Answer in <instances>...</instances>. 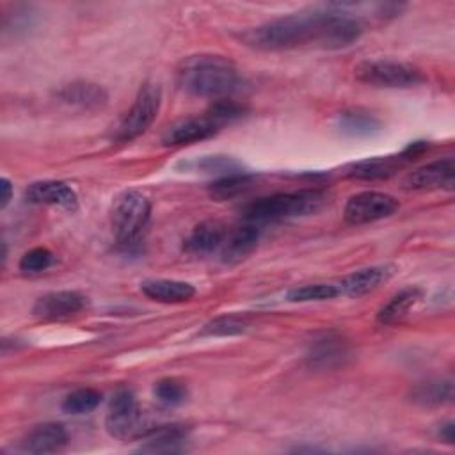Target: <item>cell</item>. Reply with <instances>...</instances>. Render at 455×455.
<instances>
[{"instance_id": "d4e9b609", "label": "cell", "mask_w": 455, "mask_h": 455, "mask_svg": "<svg viewBox=\"0 0 455 455\" xmlns=\"http://www.w3.org/2000/svg\"><path fill=\"white\" fill-rule=\"evenodd\" d=\"M254 183H256V178L242 171V172L228 174L212 181L208 187V194L217 201H226V199H233L236 196L245 194L254 187Z\"/></svg>"}, {"instance_id": "8fae6325", "label": "cell", "mask_w": 455, "mask_h": 455, "mask_svg": "<svg viewBox=\"0 0 455 455\" xmlns=\"http://www.w3.org/2000/svg\"><path fill=\"white\" fill-rule=\"evenodd\" d=\"M220 128L204 114V116H190L183 117L171 126L162 135L164 146H187L204 139L213 137Z\"/></svg>"}, {"instance_id": "e0dca14e", "label": "cell", "mask_w": 455, "mask_h": 455, "mask_svg": "<svg viewBox=\"0 0 455 455\" xmlns=\"http://www.w3.org/2000/svg\"><path fill=\"white\" fill-rule=\"evenodd\" d=\"M409 158L402 151L400 155L391 156H373L357 160L345 167V176L354 180H384L393 176Z\"/></svg>"}, {"instance_id": "9a60e30c", "label": "cell", "mask_w": 455, "mask_h": 455, "mask_svg": "<svg viewBox=\"0 0 455 455\" xmlns=\"http://www.w3.org/2000/svg\"><path fill=\"white\" fill-rule=\"evenodd\" d=\"M393 267L387 265H377V267H366L359 268L348 275H345L338 284L339 295L348 297H359L364 295L375 288H379L382 283H386L393 275Z\"/></svg>"}, {"instance_id": "4fadbf2b", "label": "cell", "mask_w": 455, "mask_h": 455, "mask_svg": "<svg viewBox=\"0 0 455 455\" xmlns=\"http://www.w3.org/2000/svg\"><path fill=\"white\" fill-rule=\"evenodd\" d=\"M188 430L183 425H158L148 430H142L139 435L144 441L139 446V451L149 453H176L183 451L187 444Z\"/></svg>"}, {"instance_id": "ffe728a7", "label": "cell", "mask_w": 455, "mask_h": 455, "mask_svg": "<svg viewBox=\"0 0 455 455\" xmlns=\"http://www.w3.org/2000/svg\"><path fill=\"white\" fill-rule=\"evenodd\" d=\"M140 290L148 299L164 304L187 302L196 295V288L190 283L178 279H148L140 283Z\"/></svg>"}, {"instance_id": "277c9868", "label": "cell", "mask_w": 455, "mask_h": 455, "mask_svg": "<svg viewBox=\"0 0 455 455\" xmlns=\"http://www.w3.org/2000/svg\"><path fill=\"white\" fill-rule=\"evenodd\" d=\"M151 217V203L139 190H126L114 199L110 222L117 240V245L123 251H133L142 233L148 228Z\"/></svg>"}, {"instance_id": "52a82bcc", "label": "cell", "mask_w": 455, "mask_h": 455, "mask_svg": "<svg viewBox=\"0 0 455 455\" xmlns=\"http://www.w3.org/2000/svg\"><path fill=\"white\" fill-rule=\"evenodd\" d=\"M142 414L137 405V398L130 387H119L108 405L105 427L112 437L126 439L142 434Z\"/></svg>"}, {"instance_id": "cb8c5ba5", "label": "cell", "mask_w": 455, "mask_h": 455, "mask_svg": "<svg viewBox=\"0 0 455 455\" xmlns=\"http://www.w3.org/2000/svg\"><path fill=\"white\" fill-rule=\"evenodd\" d=\"M411 400L421 407H439L453 402V382L450 379H428L411 389Z\"/></svg>"}, {"instance_id": "ac0fdd59", "label": "cell", "mask_w": 455, "mask_h": 455, "mask_svg": "<svg viewBox=\"0 0 455 455\" xmlns=\"http://www.w3.org/2000/svg\"><path fill=\"white\" fill-rule=\"evenodd\" d=\"M68 444V432L60 423L36 425L21 441V450L28 453H53Z\"/></svg>"}, {"instance_id": "7402d4cb", "label": "cell", "mask_w": 455, "mask_h": 455, "mask_svg": "<svg viewBox=\"0 0 455 455\" xmlns=\"http://www.w3.org/2000/svg\"><path fill=\"white\" fill-rule=\"evenodd\" d=\"M347 357H348L347 343L341 338L331 336V334L316 339L307 352L309 364L315 368H332V366L343 364Z\"/></svg>"}, {"instance_id": "f1b7e54d", "label": "cell", "mask_w": 455, "mask_h": 455, "mask_svg": "<svg viewBox=\"0 0 455 455\" xmlns=\"http://www.w3.org/2000/svg\"><path fill=\"white\" fill-rule=\"evenodd\" d=\"M245 112H247L245 105L235 101L233 98H222V100H213V103L206 110V116L220 128L228 123H233L243 117Z\"/></svg>"}, {"instance_id": "5bb4252c", "label": "cell", "mask_w": 455, "mask_h": 455, "mask_svg": "<svg viewBox=\"0 0 455 455\" xmlns=\"http://www.w3.org/2000/svg\"><path fill=\"white\" fill-rule=\"evenodd\" d=\"M57 98L71 107L82 110H98L107 105L108 92L103 85L89 80H75L57 91Z\"/></svg>"}, {"instance_id": "30bf717a", "label": "cell", "mask_w": 455, "mask_h": 455, "mask_svg": "<svg viewBox=\"0 0 455 455\" xmlns=\"http://www.w3.org/2000/svg\"><path fill=\"white\" fill-rule=\"evenodd\" d=\"M87 306V297L75 290H59L41 295L32 313L43 320H64L78 315Z\"/></svg>"}, {"instance_id": "4dcf8cb0", "label": "cell", "mask_w": 455, "mask_h": 455, "mask_svg": "<svg viewBox=\"0 0 455 455\" xmlns=\"http://www.w3.org/2000/svg\"><path fill=\"white\" fill-rule=\"evenodd\" d=\"M52 263H53V252L50 249L34 247L21 256L18 267L23 274H41L48 267H52Z\"/></svg>"}, {"instance_id": "4316f807", "label": "cell", "mask_w": 455, "mask_h": 455, "mask_svg": "<svg viewBox=\"0 0 455 455\" xmlns=\"http://www.w3.org/2000/svg\"><path fill=\"white\" fill-rule=\"evenodd\" d=\"M339 295L336 283H315V284H304L299 288H293L286 293V299L290 302H318V300H329Z\"/></svg>"}, {"instance_id": "8992f818", "label": "cell", "mask_w": 455, "mask_h": 455, "mask_svg": "<svg viewBox=\"0 0 455 455\" xmlns=\"http://www.w3.org/2000/svg\"><path fill=\"white\" fill-rule=\"evenodd\" d=\"M162 103V91L156 84L146 82L140 85L132 107L119 119L114 139L117 142H130L142 135L156 119Z\"/></svg>"}, {"instance_id": "ba28073f", "label": "cell", "mask_w": 455, "mask_h": 455, "mask_svg": "<svg viewBox=\"0 0 455 455\" xmlns=\"http://www.w3.org/2000/svg\"><path fill=\"white\" fill-rule=\"evenodd\" d=\"M400 208L398 201L384 192L366 190L352 196L343 210V217L352 226L370 224L391 217Z\"/></svg>"}, {"instance_id": "d6a6232c", "label": "cell", "mask_w": 455, "mask_h": 455, "mask_svg": "<svg viewBox=\"0 0 455 455\" xmlns=\"http://www.w3.org/2000/svg\"><path fill=\"white\" fill-rule=\"evenodd\" d=\"M437 437L441 441H444L446 444H453L455 443V425H453V421H446V423L439 425Z\"/></svg>"}, {"instance_id": "f546056e", "label": "cell", "mask_w": 455, "mask_h": 455, "mask_svg": "<svg viewBox=\"0 0 455 455\" xmlns=\"http://www.w3.org/2000/svg\"><path fill=\"white\" fill-rule=\"evenodd\" d=\"M155 398L164 405H180L187 400V386L176 379H162L153 387Z\"/></svg>"}, {"instance_id": "1f68e13d", "label": "cell", "mask_w": 455, "mask_h": 455, "mask_svg": "<svg viewBox=\"0 0 455 455\" xmlns=\"http://www.w3.org/2000/svg\"><path fill=\"white\" fill-rule=\"evenodd\" d=\"M247 329L245 320L233 316V315H224V316H217L212 322H208L201 334L203 336H233V334H240Z\"/></svg>"}, {"instance_id": "7a4b0ae2", "label": "cell", "mask_w": 455, "mask_h": 455, "mask_svg": "<svg viewBox=\"0 0 455 455\" xmlns=\"http://www.w3.org/2000/svg\"><path fill=\"white\" fill-rule=\"evenodd\" d=\"M183 91L203 98H231L243 85L236 66L222 55H192L178 69Z\"/></svg>"}, {"instance_id": "83f0119b", "label": "cell", "mask_w": 455, "mask_h": 455, "mask_svg": "<svg viewBox=\"0 0 455 455\" xmlns=\"http://www.w3.org/2000/svg\"><path fill=\"white\" fill-rule=\"evenodd\" d=\"M101 402V393L92 387H78L71 391L64 402L62 411L68 414H87L94 411Z\"/></svg>"}, {"instance_id": "484cf974", "label": "cell", "mask_w": 455, "mask_h": 455, "mask_svg": "<svg viewBox=\"0 0 455 455\" xmlns=\"http://www.w3.org/2000/svg\"><path fill=\"white\" fill-rule=\"evenodd\" d=\"M187 169L192 171H199L204 174H217L219 178L228 176V174H235V172H242V164L236 162L231 156H222V155H212V156H203L199 160H192L183 164Z\"/></svg>"}, {"instance_id": "d6986e66", "label": "cell", "mask_w": 455, "mask_h": 455, "mask_svg": "<svg viewBox=\"0 0 455 455\" xmlns=\"http://www.w3.org/2000/svg\"><path fill=\"white\" fill-rule=\"evenodd\" d=\"M228 228L219 220L199 222L185 240V251L190 254H212L220 251Z\"/></svg>"}, {"instance_id": "9c48e42d", "label": "cell", "mask_w": 455, "mask_h": 455, "mask_svg": "<svg viewBox=\"0 0 455 455\" xmlns=\"http://www.w3.org/2000/svg\"><path fill=\"white\" fill-rule=\"evenodd\" d=\"M455 176V162L451 156L434 160L416 171L409 172L403 180L405 190H451Z\"/></svg>"}, {"instance_id": "5b68a950", "label": "cell", "mask_w": 455, "mask_h": 455, "mask_svg": "<svg viewBox=\"0 0 455 455\" xmlns=\"http://www.w3.org/2000/svg\"><path fill=\"white\" fill-rule=\"evenodd\" d=\"M354 75L359 82L387 89H407L419 85L425 80L421 69L416 66L391 59L364 60L355 66Z\"/></svg>"}, {"instance_id": "2e32d148", "label": "cell", "mask_w": 455, "mask_h": 455, "mask_svg": "<svg viewBox=\"0 0 455 455\" xmlns=\"http://www.w3.org/2000/svg\"><path fill=\"white\" fill-rule=\"evenodd\" d=\"M259 238V231L252 222H243L233 228H228L224 242L220 245V256L228 263H235L243 259L252 252Z\"/></svg>"}, {"instance_id": "44dd1931", "label": "cell", "mask_w": 455, "mask_h": 455, "mask_svg": "<svg viewBox=\"0 0 455 455\" xmlns=\"http://www.w3.org/2000/svg\"><path fill=\"white\" fill-rule=\"evenodd\" d=\"M336 128L347 137H373L382 132L380 119L364 108H347L336 116Z\"/></svg>"}, {"instance_id": "6da1fadb", "label": "cell", "mask_w": 455, "mask_h": 455, "mask_svg": "<svg viewBox=\"0 0 455 455\" xmlns=\"http://www.w3.org/2000/svg\"><path fill=\"white\" fill-rule=\"evenodd\" d=\"M363 34L359 18L345 11H313L290 14L251 27L238 39L254 50L281 52L300 46L339 50L355 43Z\"/></svg>"}, {"instance_id": "7c38bea8", "label": "cell", "mask_w": 455, "mask_h": 455, "mask_svg": "<svg viewBox=\"0 0 455 455\" xmlns=\"http://www.w3.org/2000/svg\"><path fill=\"white\" fill-rule=\"evenodd\" d=\"M25 199L32 204H46V206H59L66 212H75L78 208V196L76 192L64 181L57 180H44L28 185L25 192Z\"/></svg>"}, {"instance_id": "3957f363", "label": "cell", "mask_w": 455, "mask_h": 455, "mask_svg": "<svg viewBox=\"0 0 455 455\" xmlns=\"http://www.w3.org/2000/svg\"><path fill=\"white\" fill-rule=\"evenodd\" d=\"M327 201L325 192L316 188H304L295 192H283L267 197H259L243 208V219L247 222H268L293 217H304L318 212Z\"/></svg>"}, {"instance_id": "836d02e7", "label": "cell", "mask_w": 455, "mask_h": 455, "mask_svg": "<svg viewBox=\"0 0 455 455\" xmlns=\"http://www.w3.org/2000/svg\"><path fill=\"white\" fill-rule=\"evenodd\" d=\"M0 192H2V196H0V208L4 210L9 204V201L12 199V185H11V181L7 178L0 180Z\"/></svg>"}, {"instance_id": "603a6c76", "label": "cell", "mask_w": 455, "mask_h": 455, "mask_svg": "<svg viewBox=\"0 0 455 455\" xmlns=\"http://www.w3.org/2000/svg\"><path fill=\"white\" fill-rule=\"evenodd\" d=\"M423 293L419 288L411 286V288H403L398 293H395L389 302H386L379 313H377V322L382 325H393L402 322L409 311L421 300Z\"/></svg>"}]
</instances>
